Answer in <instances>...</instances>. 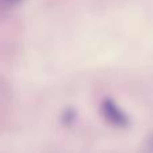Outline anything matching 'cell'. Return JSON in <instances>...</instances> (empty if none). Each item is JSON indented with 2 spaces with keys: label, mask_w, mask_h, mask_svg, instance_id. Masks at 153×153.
Listing matches in <instances>:
<instances>
[{
  "label": "cell",
  "mask_w": 153,
  "mask_h": 153,
  "mask_svg": "<svg viewBox=\"0 0 153 153\" xmlns=\"http://www.w3.org/2000/svg\"><path fill=\"white\" fill-rule=\"evenodd\" d=\"M103 109H105V113L108 114L109 118H110L113 122H116V124H118V125L126 122L125 121V117L117 110L114 103H111L110 101H105V102H103Z\"/></svg>",
  "instance_id": "obj_1"
},
{
  "label": "cell",
  "mask_w": 153,
  "mask_h": 153,
  "mask_svg": "<svg viewBox=\"0 0 153 153\" xmlns=\"http://www.w3.org/2000/svg\"><path fill=\"white\" fill-rule=\"evenodd\" d=\"M10 1H11V3H13V1H16V0H10Z\"/></svg>",
  "instance_id": "obj_2"
}]
</instances>
